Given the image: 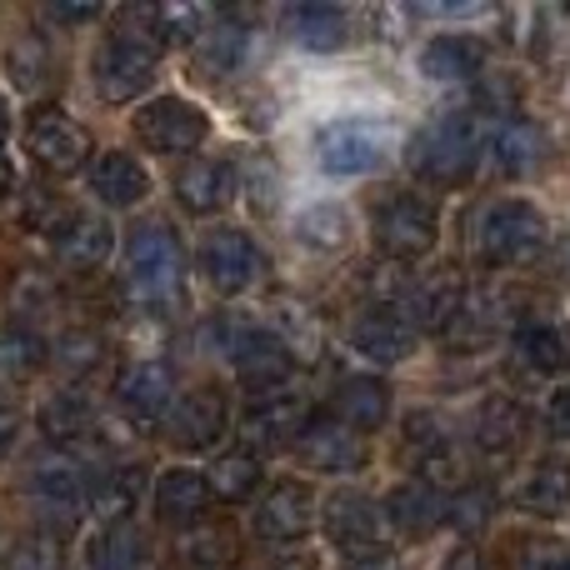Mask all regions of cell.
Wrapping results in <instances>:
<instances>
[{
    "label": "cell",
    "mask_w": 570,
    "mask_h": 570,
    "mask_svg": "<svg viewBox=\"0 0 570 570\" xmlns=\"http://www.w3.org/2000/svg\"><path fill=\"white\" fill-rule=\"evenodd\" d=\"M50 16H56V20H66V26H80V20H90V16H96V6H56V10H50Z\"/></svg>",
    "instance_id": "cell-46"
},
{
    "label": "cell",
    "mask_w": 570,
    "mask_h": 570,
    "mask_svg": "<svg viewBox=\"0 0 570 570\" xmlns=\"http://www.w3.org/2000/svg\"><path fill=\"white\" fill-rule=\"evenodd\" d=\"M136 495H140V471H136V465H120V471L90 481V501L86 505L106 525H120L130 515V505H136Z\"/></svg>",
    "instance_id": "cell-31"
},
{
    "label": "cell",
    "mask_w": 570,
    "mask_h": 570,
    "mask_svg": "<svg viewBox=\"0 0 570 570\" xmlns=\"http://www.w3.org/2000/svg\"><path fill=\"white\" fill-rule=\"evenodd\" d=\"M30 495L50 511H76V505L90 501V481L80 471V461H70V455H40L36 471H30Z\"/></svg>",
    "instance_id": "cell-21"
},
{
    "label": "cell",
    "mask_w": 570,
    "mask_h": 570,
    "mask_svg": "<svg viewBox=\"0 0 570 570\" xmlns=\"http://www.w3.org/2000/svg\"><path fill=\"white\" fill-rule=\"evenodd\" d=\"M216 491H210V475L206 471H190V465H176L156 481V521L166 525H190L210 511Z\"/></svg>",
    "instance_id": "cell-19"
},
{
    "label": "cell",
    "mask_w": 570,
    "mask_h": 570,
    "mask_svg": "<svg viewBox=\"0 0 570 570\" xmlns=\"http://www.w3.org/2000/svg\"><path fill=\"white\" fill-rule=\"evenodd\" d=\"M6 66H10V76H16V86H20V90H30V86H46V76H50L46 40H36V36L16 40V46L6 50Z\"/></svg>",
    "instance_id": "cell-41"
},
{
    "label": "cell",
    "mask_w": 570,
    "mask_h": 570,
    "mask_svg": "<svg viewBox=\"0 0 570 570\" xmlns=\"http://www.w3.org/2000/svg\"><path fill=\"white\" fill-rule=\"evenodd\" d=\"M90 421H96V405H90L86 391H56L40 405V431H46L50 441H76Z\"/></svg>",
    "instance_id": "cell-34"
},
{
    "label": "cell",
    "mask_w": 570,
    "mask_h": 570,
    "mask_svg": "<svg viewBox=\"0 0 570 570\" xmlns=\"http://www.w3.org/2000/svg\"><path fill=\"white\" fill-rule=\"evenodd\" d=\"M16 435H20V405L10 401L6 391H0V461L10 455V445H16Z\"/></svg>",
    "instance_id": "cell-43"
},
{
    "label": "cell",
    "mask_w": 570,
    "mask_h": 570,
    "mask_svg": "<svg viewBox=\"0 0 570 570\" xmlns=\"http://www.w3.org/2000/svg\"><path fill=\"white\" fill-rule=\"evenodd\" d=\"M246 30L240 26H210L206 36L196 40V66H200V76H230V70L246 60Z\"/></svg>",
    "instance_id": "cell-35"
},
{
    "label": "cell",
    "mask_w": 570,
    "mask_h": 570,
    "mask_svg": "<svg viewBox=\"0 0 570 570\" xmlns=\"http://www.w3.org/2000/svg\"><path fill=\"white\" fill-rule=\"evenodd\" d=\"M146 566V541L130 521L106 525V531L90 541V570H140Z\"/></svg>",
    "instance_id": "cell-32"
},
{
    "label": "cell",
    "mask_w": 570,
    "mask_h": 570,
    "mask_svg": "<svg viewBox=\"0 0 570 570\" xmlns=\"http://www.w3.org/2000/svg\"><path fill=\"white\" fill-rule=\"evenodd\" d=\"M236 556H240V546L226 525H206V531H190L186 541H180V561H186V570H230Z\"/></svg>",
    "instance_id": "cell-36"
},
{
    "label": "cell",
    "mask_w": 570,
    "mask_h": 570,
    "mask_svg": "<svg viewBox=\"0 0 570 570\" xmlns=\"http://www.w3.org/2000/svg\"><path fill=\"white\" fill-rule=\"evenodd\" d=\"M485 66V46L475 36H435L431 46L421 50V76L441 80V86H461V80H475Z\"/></svg>",
    "instance_id": "cell-23"
},
{
    "label": "cell",
    "mask_w": 570,
    "mask_h": 570,
    "mask_svg": "<svg viewBox=\"0 0 570 570\" xmlns=\"http://www.w3.org/2000/svg\"><path fill=\"white\" fill-rule=\"evenodd\" d=\"M200 276L216 285L220 295H240L261 281V246L246 236V230H216L200 246Z\"/></svg>",
    "instance_id": "cell-12"
},
{
    "label": "cell",
    "mask_w": 570,
    "mask_h": 570,
    "mask_svg": "<svg viewBox=\"0 0 570 570\" xmlns=\"http://www.w3.org/2000/svg\"><path fill=\"white\" fill-rule=\"evenodd\" d=\"M325 535L335 551L355 556V561H375L385 546V505H375L361 491H341L325 501Z\"/></svg>",
    "instance_id": "cell-8"
},
{
    "label": "cell",
    "mask_w": 570,
    "mask_h": 570,
    "mask_svg": "<svg viewBox=\"0 0 570 570\" xmlns=\"http://www.w3.org/2000/svg\"><path fill=\"white\" fill-rule=\"evenodd\" d=\"M276 570H295V566H276Z\"/></svg>",
    "instance_id": "cell-50"
},
{
    "label": "cell",
    "mask_w": 570,
    "mask_h": 570,
    "mask_svg": "<svg viewBox=\"0 0 570 570\" xmlns=\"http://www.w3.org/2000/svg\"><path fill=\"white\" fill-rule=\"evenodd\" d=\"M6 136H10V106H6V96H0V146H6Z\"/></svg>",
    "instance_id": "cell-49"
},
{
    "label": "cell",
    "mask_w": 570,
    "mask_h": 570,
    "mask_svg": "<svg viewBox=\"0 0 570 570\" xmlns=\"http://www.w3.org/2000/svg\"><path fill=\"white\" fill-rule=\"evenodd\" d=\"M136 136H140V146L156 150V156H186V150H196L200 140L210 136V120H206V110L190 106V100L160 96V100H150V106H140Z\"/></svg>",
    "instance_id": "cell-7"
},
{
    "label": "cell",
    "mask_w": 570,
    "mask_h": 570,
    "mask_svg": "<svg viewBox=\"0 0 570 570\" xmlns=\"http://www.w3.org/2000/svg\"><path fill=\"white\" fill-rule=\"evenodd\" d=\"M371 236L381 246V256L391 261H421L431 256L435 236H441V216H435V200L411 196V190H395L375 206L371 216Z\"/></svg>",
    "instance_id": "cell-3"
},
{
    "label": "cell",
    "mask_w": 570,
    "mask_h": 570,
    "mask_svg": "<svg viewBox=\"0 0 570 570\" xmlns=\"http://www.w3.org/2000/svg\"><path fill=\"white\" fill-rule=\"evenodd\" d=\"M176 196L190 216H210L236 196V166L226 156H200L176 176Z\"/></svg>",
    "instance_id": "cell-18"
},
{
    "label": "cell",
    "mask_w": 570,
    "mask_h": 570,
    "mask_svg": "<svg viewBox=\"0 0 570 570\" xmlns=\"http://www.w3.org/2000/svg\"><path fill=\"white\" fill-rule=\"evenodd\" d=\"M110 226L100 216H66L56 226V261L60 266H70V271H96L100 261L110 256Z\"/></svg>",
    "instance_id": "cell-25"
},
{
    "label": "cell",
    "mask_w": 570,
    "mask_h": 570,
    "mask_svg": "<svg viewBox=\"0 0 570 570\" xmlns=\"http://www.w3.org/2000/svg\"><path fill=\"white\" fill-rule=\"evenodd\" d=\"M511 505L525 515H561L570 505V461H556V455H546V461H535L531 471L515 481L511 491Z\"/></svg>",
    "instance_id": "cell-20"
},
{
    "label": "cell",
    "mask_w": 570,
    "mask_h": 570,
    "mask_svg": "<svg viewBox=\"0 0 570 570\" xmlns=\"http://www.w3.org/2000/svg\"><path fill=\"white\" fill-rule=\"evenodd\" d=\"M445 521V495L425 481H405L385 495V525H395L401 535H431Z\"/></svg>",
    "instance_id": "cell-22"
},
{
    "label": "cell",
    "mask_w": 570,
    "mask_h": 570,
    "mask_svg": "<svg viewBox=\"0 0 570 570\" xmlns=\"http://www.w3.org/2000/svg\"><path fill=\"white\" fill-rule=\"evenodd\" d=\"M60 355H66L76 371H86V365H96V355H100V341L96 335H70L66 345H60Z\"/></svg>",
    "instance_id": "cell-44"
},
{
    "label": "cell",
    "mask_w": 570,
    "mask_h": 570,
    "mask_svg": "<svg viewBox=\"0 0 570 570\" xmlns=\"http://www.w3.org/2000/svg\"><path fill=\"white\" fill-rule=\"evenodd\" d=\"M10 186H16V170H10V166H6V160H0V200H6V196H10Z\"/></svg>",
    "instance_id": "cell-48"
},
{
    "label": "cell",
    "mask_w": 570,
    "mask_h": 570,
    "mask_svg": "<svg viewBox=\"0 0 570 570\" xmlns=\"http://www.w3.org/2000/svg\"><path fill=\"white\" fill-rule=\"evenodd\" d=\"M475 106L491 110V116H501V120H515V110H521V80L515 76H485L481 86H475Z\"/></svg>",
    "instance_id": "cell-42"
},
{
    "label": "cell",
    "mask_w": 570,
    "mask_h": 570,
    "mask_svg": "<svg viewBox=\"0 0 570 570\" xmlns=\"http://www.w3.org/2000/svg\"><path fill=\"white\" fill-rule=\"evenodd\" d=\"M385 146H391V126L375 116H341L315 130V160L331 176H365L371 166H381Z\"/></svg>",
    "instance_id": "cell-5"
},
{
    "label": "cell",
    "mask_w": 570,
    "mask_h": 570,
    "mask_svg": "<svg viewBox=\"0 0 570 570\" xmlns=\"http://www.w3.org/2000/svg\"><path fill=\"white\" fill-rule=\"evenodd\" d=\"M515 351H521V361H531L535 371H561V365H570V345L556 325H525Z\"/></svg>",
    "instance_id": "cell-37"
},
{
    "label": "cell",
    "mask_w": 570,
    "mask_h": 570,
    "mask_svg": "<svg viewBox=\"0 0 570 570\" xmlns=\"http://www.w3.org/2000/svg\"><path fill=\"white\" fill-rule=\"evenodd\" d=\"M305 431V411L295 401H285V395H266V401H256V411L240 421V435H246L250 445H281V441H295V435Z\"/></svg>",
    "instance_id": "cell-27"
},
{
    "label": "cell",
    "mask_w": 570,
    "mask_h": 570,
    "mask_svg": "<svg viewBox=\"0 0 570 570\" xmlns=\"http://www.w3.org/2000/svg\"><path fill=\"white\" fill-rule=\"evenodd\" d=\"M315 521V495L311 485H295V481H281L276 491H266V501L256 505V535L261 541H301Z\"/></svg>",
    "instance_id": "cell-16"
},
{
    "label": "cell",
    "mask_w": 570,
    "mask_h": 570,
    "mask_svg": "<svg viewBox=\"0 0 570 570\" xmlns=\"http://www.w3.org/2000/svg\"><path fill=\"white\" fill-rule=\"evenodd\" d=\"M26 150L40 170H50V176H76V170H86L90 160H96L90 156L86 126L70 120L60 106H36L26 116Z\"/></svg>",
    "instance_id": "cell-6"
},
{
    "label": "cell",
    "mask_w": 570,
    "mask_h": 570,
    "mask_svg": "<svg viewBox=\"0 0 570 570\" xmlns=\"http://www.w3.org/2000/svg\"><path fill=\"white\" fill-rule=\"evenodd\" d=\"M46 365V341L30 335L26 325H6L0 331V385H20Z\"/></svg>",
    "instance_id": "cell-33"
},
{
    "label": "cell",
    "mask_w": 570,
    "mask_h": 570,
    "mask_svg": "<svg viewBox=\"0 0 570 570\" xmlns=\"http://www.w3.org/2000/svg\"><path fill=\"white\" fill-rule=\"evenodd\" d=\"M90 190H96L100 206L110 210H130L150 196V176L130 150H106V156L90 160Z\"/></svg>",
    "instance_id": "cell-17"
},
{
    "label": "cell",
    "mask_w": 570,
    "mask_h": 570,
    "mask_svg": "<svg viewBox=\"0 0 570 570\" xmlns=\"http://www.w3.org/2000/svg\"><path fill=\"white\" fill-rule=\"evenodd\" d=\"M481 156V130L465 116H445L411 140V170L431 186H461Z\"/></svg>",
    "instance_id": "cell-2"
},
{
    "label": "cell",
    "mask_w": 570,
    "mask_h": 570,
    "mask_svg": "<svg viewBox=\"0 0 570 570\" xmlns=\"http://www.w3.org/2000/svg\"><path fill=\"white\" fill-rule=\"evenodd\" d=\"M261 485V461L256 455H226V461L210 471V491L220 501H250Z\"/></svg>",
    "instance_id": "cell-38"
},
{
    "label": "cell",
    "mask_w": 570,
    "mask_h": 570,
    "mask_svg": "<svg viewBox=\"0 0 570 570\" xmlns=\"http://www.w3.org/2000/svg\"><path fill=\"white\" fill-rule=\"evenodd\" d=\"M441 570H485V566H481V556H475V551H455Z\"/></svg>",
    "instance_id": "cell-47"
},
{
    "label": "cell",
    "mask_w": 570,
    "mask_h": 570,
    "mask_svg": "<svg viewBox=\"0 0 570 570\" xmlns=\"http://www.w3.org/2000/svg\"><path fill=\"white\" fill-rule=\"evenodd\" d=\"M551 240L546 216L531 200H495L481 216V256L485 266H525L535 261Z\"/></svg>",
    "instance_id": "cell-4"
},
{
    "label": "cell",
    "mask_w": 570,
    "mask_h": 570,
    "mask_svg": "<svg viewBox=\"0 0 570 570\" xmlns=\"http://www.w3.org/2000/svg\"><path fill=\"white\" fill-rule=\"evenodd\" d=\"M180 271H186V256H180V240L170 230V220H140L126 240L130 295L146 305H170L180 291Z\"/></svg>",
    "instance_id": "cell-1"
},
{
    "label": "cell",
    "mask_w": 570,
    "mask_h": 570,
    "mask_svg": "<svg viewBox=\"0 0 570 570\" xmlns=\"http://www.w3.org/2000/svg\"><path fill=\"white\" fill-rule=\"evenodd\" d=\"M515 570H570V546L556 535H521L511 546Z\"/></svg>",
    "instance_id": "cell-40"
},
{
    "label": "cell",
    "mask_w": 570,
    "mask_h": 570,
    "mask_svg": "<svg viewBox=\"0 0 570 570\" xmlns=\"http://www.w3.org/2000/svg\"><path fill=\"white\" fill-rule=\"evenodd\" d=\"M226 421H230V405H226V391L220 385H196L186 391V401H176V415H170V445L180 451H206L226 435Z\"/></svg>",
    "instance_id": "cell-13"
},
{
    "label": "cell",
    "mask_w": 570,
    "mask_h": 570,
    "mask_svg": "<svg viewBox=\"0 0 570 570\" xmlns=\"http://www.w3.org/2000/svg\"><path fill=\"white\" fill-rule=\"evenodd\" d=\"M351 351L361 361H375V365H395L415 351V321L395 305H371V311L355 315V325L345 331Z\"/></svg>",
    "instance_id": "cell-11"
},
{
    "label": "cell",
    "mask_w": 570,
    "mask_h": 570,
    "mask_svg": "<svg viewBox=\"0 0 570 570\" xmlns=\"http://www.w3.org/2000/svg\"><path fill=\"white\" fill-rule=\"evenodd\" d=\"M236 375H240L246 391L276 395L281 385L295 375V355H291V345H285L281 335L250 331V335H240V345H236Z\"/></svg>",
    "instance_id": "cell-14"
},
{
    "label": "cell",
    "mask_w": 570,
    "mask_h": 570,
    "mask_svg": "<svg viewBox=\"0 0 570 570\" xmlns=\"http://www.w3.org/2000/svg\"><path fill=\"white\" fill-rule=\"evenodd\" d=\"M281 26H285V36H291L295 46L315 50V56L341 50L345 40H351V20H345V10H335V6H291Z\"/></svg>",
    "instance_id": "cell-26"
},
{
    "label": "cell",
    "mask_w": 570,
    "mask_h": 570,
    "mask_svg": "<svg viewBox=\"0 0 570 570\" xmlns=\"http://www.w3.org/2000/svg\"><path fill=\"white\" fill-rule=\"evenodd\" d=\"M475 441L485 451H515L525 441V405L515 395H491L475 415Z\"/></svg>",
    "instance_id": "cell-29"
},
{
    "label": "cell",
    "mask_w": 570,
    "mask_h": 570,
    "mask_svg": "<svg viewBox=\"0 0 570 570\" xmlns=\"http://www.w3.org/2000/svg\"><path fill=\"white\" fill-rule=\"evenodd\" d=\"M491 156L505 176H525V170H535V160L546 156V136L531 126V120L515 116V120H505L501 136L491 140Z\"/></svg>",
    "instance_id": "cell-30"
},
{
    "label": "cell",
    "mask_w": 570,
    "mask_h": 570,
    "mask_svg": "<svg viewBox=\"0 0 570 570\" xmlns=\"http://www.w3.org/2000/svg\"><path fill=\"white\" fill-rule=\"evenodd\" d=\"M391 415V385L381 375H345L335 385V421H345L351 431H375Z\"/></svg>",
    "instance_id": "cell-24"
},
{
    "label": "cell",
    "mask_w": 570,
    "mask_h": 570,
    "mask_svg": "<svg viewBox=\"0 0 570 570\" xmlns=\"http://www.w3.org/2000/svg\"><path fill=\"white\" fill-rule=\"evenodd\" d=\"M295 240H301V250H315V256L341 250L345 240H351V216H345V206H335V200L305 206L301 216H295Z\"/></svg>",
    "instance_id": "cell-28"
},
{
    "label": "cell",
    "mask_w": 570,
    "mask_h": 570,
    "mask_svg": "<svg viewBox=\"0 0 570 570\" xmlns=\"http://www.w3.org/2000/svg\"><path fill=\"white\" fill-rule=\"evenodd\" d=\"M546 421H551V431L561 435V441H570V385H561V391L546 401Z\"/></svg>",
    "instance_id": "cell-45"
},
{
    "label": "cell",
    "mask_w": 570,
    "mask_h": 570,
    "mask_svg": "<svg viewBox=\"0 0 570 570\" xmlns=\"http://www.w3.org/2000/svg\"><path fill=\"white\" fill-rule=\"evenodd\" d=\"M90 76H96V96L106 106H126V100L146 96V86L156 80V50L110 36L90 60Z\"/></svg>",
    "instance_id": "cell-9"
},
{
    "label": "cell",
    "mask_w": 570,
    "mask_h": 570,
    "mask_svg": "<svg viewBox=\"0 0 570 570\" xmlns=\"http://www.w3.org/2000/svg\"><path fill=\"white\" fill-rule=\"evenodd\" d=\"M365 455L371 451H365L361 431H351V425L335 421V415H311L305 431L295 435V461H301L305 471L345 475V471H361Z\"/></svg>",
    "instance_id": "cell-10"
},
{
    "label": "cell",
    "mask_w": 570,
    "mask_h": 570,
    "mask_svg": "<svg viewBox=\"0 0 570 570\" xmlns=\"http://www.w3.org/2000/svg\"><path fill=\"white\" fill-rule=\"evenodd\" d=\"M491 511H495V491L491 485H481V481H471L465 491H455L451 501H445V521L455 525V531H465V535H475L485 521H491Z\"/></svg>",
    "instance_id": "cell-39"
},
{
    "label": "cell",
    "mask_w": 570,
    "mask_h": 570,
    "mask_svg": "<svg viewBox=\"0 0 570 570\" xmlns=\"http://www.w3.org/2000/svg\"><path fill=\"white\" fill-rule=\"evenodd\" d=\"M116 401L136 415L140 425H156L176 405V371L166 361H136L116 385Z\"/></svg>",
    "instance_id": "cell-15"
}]
</instances>
